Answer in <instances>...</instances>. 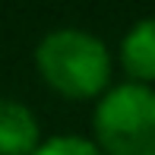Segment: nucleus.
Wrapping results in <instances>:
<instances>
[{"label": "nucleus", "mask_w": 155, "mask_h": 155, "mask_svg": "<svg viewBox=\"0 0 155 155\" xmlns=\"http://www.w3.org/2000/svg\"><path fill=\"white\" fill-rule=\"evenodd\" d=\"M38 149V120L16 98H0V155H32Z\"/></svg>", "instance_id": "3"}, {"label": "nucleus", "mask_w": 155, "mask_h": 155, "mask_svg": "<svg viewBox=\"0 0 155 155\" xmlns=\"http://www.w3.org/2000/svg\"><path fill=\"white\" fill-rule=\"evenodd\" d=\"M101 155H155V89L139 82L108 89L92 114Z\"/></svg>", "instance_id": "2"}, {"label": "nucleus", "mask_w": 155, "mask_h": 155, "mask_svg": "<svg viewBox=\"0 0 155 155\" xmlns=\"http://www.w3.org/2000/svg\"><path fill=\"white\" fill-rule=\"evenodd\" d=\"M120 63L130 82L149 86L155 82V16H146L124 35L120 41Z\"/></svg>", "instance_id": "4"}, {"label": "nucleus", "mask_w": 155, "mask_h": 155, "mask_svg": "<svg viewBox=\"0 0 155 155\" xmlns=\"http://www.w3.org/2000/svg\"><path fill=\"white\" fill-rule=\"evenodd\" d=\"M35 67L48 89L70 101L101 98L111 86V54L101 38L82 29L48 32L35 48Z\"/></svg>", "instance_id": "1"}, {"label": "nucleus", "mask_w": 155, "mask_h": 155, "mask_svg": "<svg viewBox=\"0 0 155 155\" xmlns=\"http://www.w3.org/2000/svg\"><path fill=\"white\" fill-rule=\"evenodd\" d=\"M32 155H101L98 146L92 139H82V136H54L38 143V149Z\"/></svg>", "instance_id": "5"}]
</instances>
